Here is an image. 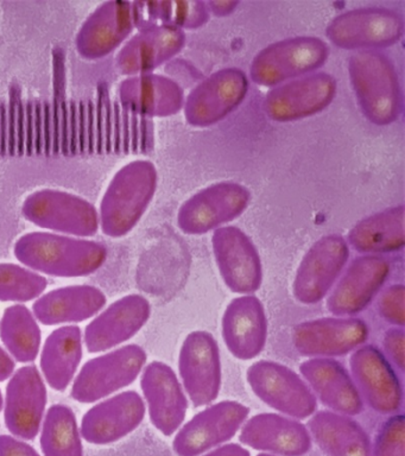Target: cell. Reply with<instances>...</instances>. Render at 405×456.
<instances>
[{
  "label": "cell",
  "mask_w": 405,
  "mask_h": 456,
  "mask_svg": "<svg viewBox=\"0 0 405 456\" xmlns=\"http://www.w3.org/2000/svg\"><path fill=\"white\" fill-rule=\"evenodd\" d=\"M211 13L206 2H154L136 4L134 21L142 30L156 28H176L197 30L208 23Z\"/></svg>",
  "instance_id": "31"
},
{
  "label": "cell",
  "mask_w": 405,
  "mask_h": 456,
  "mask_svg": "<svg viewBox=\"0 0 405 456\" xmlns=\"http://www.w3.org/2000/svg\"><path fill=\"white\" fill-rule=\"evenodd\" d=\"M83 359L80 327L63 326L53 331L41 353V370L49 387L65 391L72 383Z\"/></svg>",
  "instance_id": "29"
},
{
  "label": "cell",
  "mask_w": 405,
  "mask_h": 456,
  "mask_svg": "<svg viewBox=\"0 0 405 456\" xmlns=\"http://www.w3.org/2000/svg\"><path fill=\"white\" fill-rule=\"evenodd\" d=\"M206 4H207L209 13L218 18H223L232 14L240 3L233 2V0H212Z\"/></svg>",
  "instance_id": "43"
},
{
  "label": "cell",
  "mask_w": 405,
  "mask_h": 456,
  "mask_svg": "<svg viewBox=\"0 0 405 456\" xmlns=\"http://www.w3.org/2000/svg\"><path fill=\"white\" fill-rule=\"evenodd\" d=\"M0 338L20 362H33L40 352L42 333L36 317L23 305L8 306L0 321Z\"/></svg>",
  "instance_id": "32"
},
{
  "label": "cell",
  "mask_w": 405,
  "mask_h": 456,
  "mask_svg": "<svg viewBox=\"0 0 405 456\" xmlns=\"http://www.w3.org/2000/svg\"><path fill=\"white\" fill-rule=\"evenodd\" d=\"M371 456H405V417L391 415L384 420L376 435Z\"/></svg>",
  "instance_id": "35"
},
{
  "label": "cell",
  "mask_w": 405,
  "mask_h": 456,
  "mask_svg": "<svg viewBox=\"0 0 405 456\" xmlns=\"http://www.w3.org/2000/svg\"><path fill=\"white\" fill-rule=\"evenodd\" d=\"M384 354L400 372L405 370V330L401 327L389 328L383 335Z\"/></svg>",
  "instance_id": "37"
},
{
  "label": "cell",
  "mask_w": 405,
  "mask_h": 456,
  "mask_svg": "<svg viewBox=\"0 0 405 456\" xmlns=\"http://www.w3.org/2000/svg\"><path fill=\"white\" fill-rule=\"evenodd\" d=\"M350 246L341 234L319 238L304 253L293 283L297 302L315 305L325 299L336 284L350 259Z\"/></svg>",
  "instance_id": "8"
},
{
  "label": "cell",
  "mask_w": 405,
  "mask_h": 456,
  "mask_svg": "<svg viewBox=\"0 0 405 456\" xmlns=\"http://www.w3.org/2000/svg\"><path fill=\"white\" fill-rule=\"evenodd\" d=\"M336 92L333 75L315 71L270 89L263 109L277 123H293L323 112L336 99Z\"/></svg>",
  "instance_id": "12"
},
{
  "label": "cell",
  "mask_w": 405,
  "mask_h": 456,
  "mask_svg": "<svg viewBox=\"0 0 405 456\" xmlns=\"http://www.w3.org/2000/svg\"><path fill=\"white\" fill-rule=\"evenodd\" d=\"M250 201L251 191L245 185L218 182L183 202L177 214V224L184 234H206L239 217Z\"/></svg>",
  "instance_id": "9"
},
{
  "label": "cell",
  "mask_w": 405,
  "mask_h": 456,
  "mask_svg": "<svg viewBox=\"0 0 405 456\" xmlns=\"http://www.w3.org/2000/svg\"><path fill=\"white\" fill-rule=\"evenodd\" d=\"M391 273L384 256L361 255L344 267L327 298V310L334 316H358L371 305Z\"/></svg>",
  "instance_id": "16"
},
{
  "label": "cell",
  "mask_w": 405,
  "mask_h": 456,
  "mask_svg": "<svg viewBox=\"0 0 405 456\" xmlns=\"http://www.w3.org/2000/svg\"><path fill=\"white\" fill-rule=\"evenodd\" d=\"M108 303L101 289L92 285H72L55 289L41 296L33 314L45 326L83 322L97 315Z\"/></svg>",
  "instance_id": "25"
},
{
  "label": "cell",
  "mask_w": 405,
  "mask_h": 456,
  "mask_svg": "<svg viewBox=\"0 0 405 456\" xmlns=\"http://www.w3.org/2000/svg\"><path fill=\"white\" fill-rule=\"evenodd\" d=\"M184 91L179 82L147 74L127 82L126 109L143 118L172 117L183 110Z\"/></svg>",
  "instance_id": "28"
},
{
  "label": "cell",
  "mask_w": 405,
  "mask_h": 456,
  "mask_svg": "<svg viewBox=\"0 0 405 456\" xmlns=\"http://www.w3.org/2000/svg\"><path fill=\"white\" fill-rule=\"evenodd\" d=\"M212 248L223 283L234 294L254 295L263 284V263L255 242L239 227L213 231Z\"/></svg>",
  "instance_id": "15"
},
{
  "label": "cell",
  "mask_w": 405,
  "mask_h": 456,
  "mask_svg": "<svg viewBox=\"0 0 405 456\" xmlns=\"http://www.w3.org/2000/svg\"><path fill=\"white\" fill-rule=\"evenodd\" d=\"M34 102H26V153H34L35 124H34Z\"/></svg>",
  "instance_id": "42"
},
{
  "label": "cell",
  "mask_w": 405,
  "mask_h": 456,
  "mask_svg": "<svg viewBox=\"0 0 405 456\" xmlns=\"http://www.w3.org/2000/svg\"><path fill=\"white\" fill-rule=\"evenodd\" d=\"M15 367L12 355L0 346V381L8 380L15 372Z\"/></svg>",
  "instance_id": "46"
},
{
  "label": "cell",
  "mask_w": 405,
  "mask_h": 456,
  "mask_svg": "<svg viewBox=\"0 0 405 456\" xmlns=\"http://www.w3.org/2000/svg\"><path fill=\"white\" fill-rule=\"evenodd\" d=\"M250 415L237 401H222L198 412L177 430L173 449L177 456H200L232 440Z\"/></svg>",
  "instance_id": "11"
},
{
  "label": "cell",
  "mask_w": 405,
  "mask_h": 456,
  "mask_svg": "<svg viewBox=\"0 0 405 456\" xmlns=\"http://www.w3.org/2000/svg\"><path fill=\"white\" fill-rule=\"evenodd\" d=\"M44 153H53V102H44Z\"/></svg>",
  "instance_id": "41"
},
{
  "label": "cell",
  "mask_w": 405,
  "mask_h": 456,
  "mask_svg": "<svg viewBox=\"0 0 405 456\" xmlns=\"http://www.w3.org/2000/svg\"><path fill=\"white\" fill-rule=\"evenodd\" d=\"M348 75L366 119L390 126L403 113V91L396 66L382 50L355 52L348 59Z\"/></svg>",
  "instance_id": "1"
},
{
  "label": "cell",
  "mask_w": 405,
  "mask_h": 456,
  "mask_svg": "<svg viewBox=\"0 0 405 456\" xmlns=\"http://www.w3.org/2000/svg\"><path fill=\"white\" fill-rule=\"evenodd\" d=\"M179 373L187 397L197 408L218 399L223 385L222 356L218 341L209 331L194 330L184 338Z\"/></svg>",
  "instance_id": "10"
},
{
  "label": "cell",
  "mask_w": 405,
  "mask_h": 456,
  "mask_svg": "<svg viewBox=\"0 0 405 456\" xmlns=\"http://www.w3.org/2000/svg\"><path fill=\"white\" fill-rule=\"evenodd\" d=\"M47 401V387L36 366L16 370L6 387L4 420L10 433L22 440H35L40 433Z\"/></svg>",
  "instance_id": "17"
},
{
  "label": "cell",
  "mask_w": 405,
  "mask_h": 456,
  "mask_svg": "<svg viewBox=\"0 0 405 456\" xmlns=\"http://www.w3.org/2000/svg\"><path fill=\"white\" fill-rule=\"evenodd\" d=\"M377 310L383 320L393 327H405V287L396 283L387 287L380 294Z\"/></svg>",
  "instance_id": "36"
},
{
  "label": "cell",
  "mask_w": 405,
  "mask_h": 456,
  "mask_svg": "<svg viewBox=\"0 0 405 456\" xmlns=\"http://www.w3.org/2000/svg\"><path fill=\"white\" fill-rule=\"evenodd\" d=\"M351 377L364 404L380 415H396L403 405L404 392L400 377L384 352L365 344L350 358Z\"/></svg>",
  "instance_id": "13"
},
{
  "label": "cell",
  "mask_w": 405,
  "mask_h": 456,
  "mask_svg": "<svg viewBox=\"0 0 405 456\" xmlns=\"http://www.w3.org/2000/svg\"><path fill=\"white\" fill-rule=\"evenodd\" d=\"M248 87L247 75L240 68L227 67L209 75L184 100L187 123L198 128L220 123L244 102Z\"/></svg>",
  "instance_id": "7"
},
{
  "label": "cell",
  "mask_w": 405,
  "mask_h": 456,
  "mask_svg": "<svg viewBox=\"0 0 405 456\" xmlns=\"http://www.w3.org/2000/svg\"><path fill=\"white\" fill-rule=\"evenodd\" d=\"M158 187V171L151 163L136 162L127 167L123 176L120 199L106 210L102 227L111 237L129 233L150 203Z\"/></svg>",
  "instance_id": "24"
},
{
  "label": "cell",
  "mask_w": 405,
  "mask_h": 456,
  "mask_svg": "<svg viewBox=\"0 0 405 456\" xmlns=\"http://www.w3.org/2000/svg\"><path fill=\"white\" fill-rule=\"evenodd\" d=\"M300 372L316 399L329 411L350 417L364 411V402L351 373L337 360L311 358L301 363Z\"/></svg>",
  "instance_id": "23"
},
{
  "label": "cell",
  "mask_w": 405,
  "mask_h": 456,
  "mask_svg": "<svg viewBox=\"0 0 405 456\" xmlns=\"http://www.w3.org/2000/svg\"><path fill=\"white\" fill-rule=\"evenodd\" d=\"M239 441L255 451L277 456H304L312 447L307 426L273 412L257 413L247 419Z\"/></svg>",
  "instance_id": "22"
},
{
  "label": "cell",
  "mask_w": 405,
  "mask_h": 456,
  "mask_svg": "<svg viewBox=\"0 0 405 456\" xmlns=\"http://www.w3.org/2000/svg\"><path fill=\"white\" fill-rule=\"evenodd\" d=\"M307 428L327 456H371V438L353 417L320 410L309 417Z\"/></svg>",
  "instance_id": "26"
},
{
  "label": "cell",
  "mask_w": 405,
  "mask_h": 456,
  "mask_svg": "<svg viewBox=\"0 0 405 456\" xmlns=\"http://www.w3.org/2000/svg\"><path fill=\"white\" fill-rule=\"evenodd\" d=\"M252 392L280 415L305 419L318 411V399L304 378L290 367L272 360H261L247 369Z\"/></svg>",
  "instance_id": "5"
},
{
  "label": "cell",
  "mask_w": 405,
  "mask_h": 456,
  "mask_svg": "<svg viewBox=\"0 0 405 456\" xmlns=\"http://www.w3.org/2000/svg\"><path fill=\"white\" fill-rule=\"evenodd\" d=\"M150 316L151 305L144 296H124L86 327L85 344L87 351L105 352L129 341L148 323Z\"/></svg>",
  "instance_id": "21"
},
{
  "label": "cell",
  "mask_w": 405,
  "mask_h": 456,
  "mask_svg": "<svg viewBox=\"0 0 405 456\" xmlns=\"http://www.w3.org/2000/svg\"><path fill=\"white\" fill-rule=\"evenodd\" d=\"M35 142L34 153H44V102H35L34 110Z\"/></svg>",
  "instance_id": "39"
},
{
  "label": "cell",
  "mask_w": 405,
  "mask_h": 456,
  "mask_svg": "<svg viewBox=\"0 0 405 456\" xmlns=\"http://www.w3.org/2000/svg\"><path fill=\"white\" fill-rule=\"evenodd\" d=\"M149 416L156 429L172 436L182 427L188 411V397L175 370L166 362H152L141 379Z\"/></svg>",
  "instance_id": "18"
},
{
  "label": "cell",
  "mask_w": 405,
  "mask_h": 456,
  "mask_svg": "<svg viewBox=\"0 0 405 456\" xmlns=\"http://www.w3.org/2000/svg\"><path fill=\"white\" fill-rule=\"evenodd\" d=\"M329 55V45L315 36L282 39L265 46L254 57L250 78L255 85L273 88L315 73L325 66Z\"/></svg>",
  "instance_id": "3"
},
{
  "label": "cell",
  "mask_w": 405,
  "mask_h": 456,
  "mask_svg": "<svg viewBox=\"0 0 405 456\" xmlns=\"http://www.w3.org/2000/svg\"><path fill=\"white\" fill-rule=\"evenodd\" d=\"M62 110V150L63 153H70V105L69 100L61 102Z\"/></svg>",
  "instance_id": "45"
},
{
  "label": "cell",
  "mask_w": 405,
  "mask_h": 456,
  "mask_svg": "<svg viewBox=\"0 0 405 456\" xmlns=\"http://www.w3.org/2000/svg\"><path fill=\"white\" fill-rule=\"evenodd\" d=\"M48 281L15 264H0V301L29 302L40 297Z\"/></svg>",
  "instance_id": "34"
},
{
  "label": "cell",
  "mask_w": 405,
  "mask_h": 456,
  "mask_svg": "<svg viewBox=\"0 0 405 456\" xmlns=\"http://www.w3.org/2000/svg\"><path fill=\"white\" fill-rule=\"evenodd\" d=\"M147 352L140 345H126L91 359L74 380V401L91 404L130 387L147 363Z\"/></svg>",
  "instance_id": "6"
},
{
  "label": "cell",
  "mask_w": 405,
  "mask_h": 456,
  "mask_svg": "<svg viewBox=\"0 0 405 456\" xmlns=\"http://www.w3.org/2000/svg\"><path fill=\"white\" fill-rule=\"evenodd\" d=\"M269 322L264 305L255 295H241L229 303L222 319L227 349L241 362L254 360L264 351Z\"/></svg>",
  "instance_id": "20"
},
{
  "label": "cell",
  "mask_w": 405,
  "mask_h": 456,
  "mask_svg": "<svg viewBox=\"0 0 405 456\" xmlns=\"http://www.w3.org/2000/svg\"><path fill=\"white\" fill-rule=\"evenodd\" d=\"M404 31V17L398 11L366 6L337 14L327 25L326 36L336 48L355 53L396 45Z\"/></svg>",
  "instance_id": "4"
},
{
  "label": "cell",
  "mask_w": 405,
  "mask_h": 456,
  "mask_svg": "<svg viewBox=\"0 0 405 456\" xmlns=\"http://www.w3.org/2000/svg\"><path fill=\"white\" fill-rule=\"evenodd\" d=\"M3 406H4V398H3L2 390H0V412H2Z\"/></svg>",
  "instance_id": "47"
},
{
  "label": "cell",
  "mask_w": 405,
  "mask_h": 456,
  "mask_svg": "<svg viewBox=\"0 0 405 456\" xmlns=\"http://www.w3.org/2000/svg\"><path fill=\"white\" fill-rule=\"evenodd\" d=\"M257 456H277V455L266 454V452H261V454H258Z\"/></svg>",
  "instance_id": "48"
},
{
  "label": "cell",
  "mask_w": 405,
  "mask_h": 456,
  "mask_svg": "<svg viewBox=\"0 0 405 456\" xmlns=\"http://www.w3.org/2000/svg\"><path fill=\"white\" fill-rule=\"evenodd\" d=\"M20 262L55 277H83L101 269L108 249L99 242L49 233L24 235L17 241Z\"/></svg>",
  "instance_id": "2"
},
{
  "label": "cell",
  "mask_w": 405,
  "mask_h": 456,
  "mask_svg": "<svg viewBox=\"0 0 405 456\" xmlns=\"http://www.w3.org/2000/svg\"><path fill=\"white\" fill-rule=\"evenodd\" d=\"M200 456H251V452L247 451L244 445L238 444H225L219 445L212 451L205 452Z\"/></svg>",
  "instance_id": "44"
},
{
  "label": "cell",
  "mask_w": 405,
  "mask_h": 456,
  "mask_svg": "<svg viewBox=\"0 0 405 456\" xmlns=\"http://www.w3.org/2000/svg\"><path fill=\"white\" fill-rule=\"evenodd\" d=\"M16 153H26V102L17 105Z\"/></svg>",
  "instance_id": "40"
},
{
  "label": "cell",
  "mask_w": 405,
  "mask_h": 456,
  "mask_svg": "<svg viewBox=\"0 0 405 456\" xmlns=\"http://www.w3.org/2000/svg\"><path fill=\"white\" fill-rule=\"evenodd\" d=\"M347 244L361 255L384 256L405 246V207L397 205L364 217L351 228Z\"/></svg>",
  "instance_id": "27"
},
{
  "label": "cell",
  "mask_w": 405,
  "mask_h": 456,
  "mask_svg": "<svg viewBox=\"0 0 405 456\" xmlns=\"http://www.w3.org/2000/svg\"><path fill=\"white\" fill-rule=\"evenodd\" d=\"M0 456H40L36 449L12 435H0Z\"/></svg>",
  "instance_id": "38"
},
{
  "label": "cell",
  "mask_w": 405,
  "mask_h": 456,
  "mask_svg": "<svg viewBox=\"0 0 405 456\" xmlns=\"http://www.w3.org/2000/svg\"><path fill=\"white\" fill-rule=\"evenodd\" d=\"M45 456H84L76 413L65 404H54L45 417L41 433Z\"/></svg>",
  "instance_id": "33"
},
{
  "label": "cell",
  "mask_w": 405,
  "mask_h": 456,
  "mask_svg": "<svg viewBox=\"0 0 405 456\" xmlns=\"http://www.w3.org/2000/svg\"><path fill=\"white\" fill-rule=\"evenodd\" d=\"M369 327L358 316L307 320L295 326L293 344L307 358H337L368 344Z\"/></svg>",
  "instance_id": "14"
},
{
  "label": "cell",
  "mask_w": 405,
  "mask_h": 456,
  "mask_svg": "<svg viewBox=\"0 0 405 456\" xmlns=\"http://www.w3.org/2000/svg\"><path fill=\"white\" fill-rule=\"evenodd\" d=\"M186 45V31L176 28L144 30L127 46L124 64L131 73H149L179 55Z\"/></svg>",
  "instance_id": "30"
},
{
  "label": "cell",
  "mask_w": 405,
  "mask_h": 456,
  "mask_svg": "<svg viewBox=\"0 0 405 456\" xmlns=\"http://www.w3.org/2000/svg\"><path fill=\"white\" fill-rule=\"evenodd\" d=\"M145 412L144 399L138 392H122L85 413L81 420V437L92 444H115L141 426Z\"/></svg>",
  "instance_id": "19"
}]
</instances>
